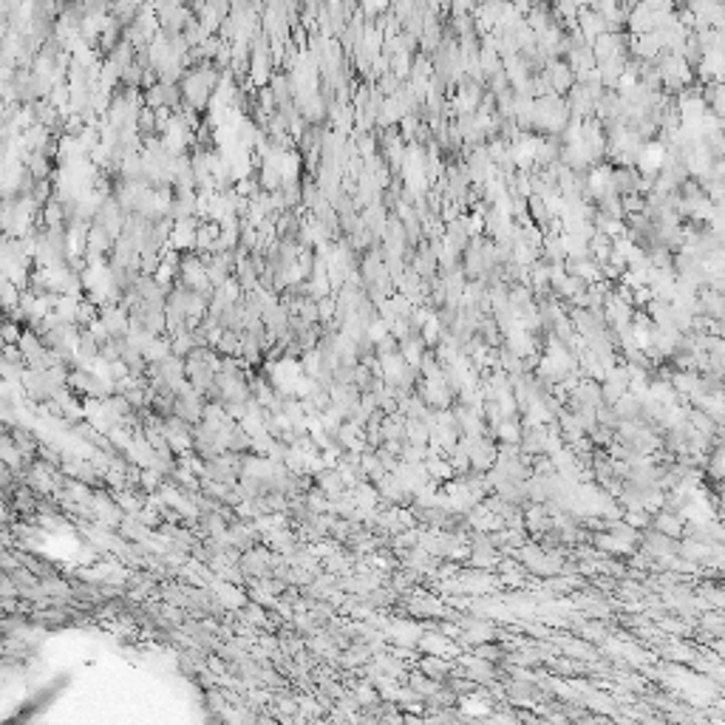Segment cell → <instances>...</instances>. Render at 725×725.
Listing matches in <instances>:
<instances>
[{
  "label": "cell",
  "instance_id": "cell-1",
  "mask_svg": "<svg viewBox=\"0 0 725 725\" xmlns=\"http://www.w3.org/2000/svg\"><path fill=\"white\" fill-rule=\"evenodd\" d=\"M649 521H652L649 524L652 530H657V533H663V536H669L674 541H683V536H686V516H677V513H669V510H657Z\"/></svg>",
  "mask_w": 725,
  "mask_h": 725
},
{
  "label": "cell",
  "instance_id": "cell-2",
  "mask_svg": "<svg viewBox=\"0 0 725 725\" xmlns=\"http://www.w3.org/2000/svg\"><path fill=\"white\" fill-rule=\"evenodd\" d=\"M697 598L706 604V609H720L725 612V581H700L694 587Z\"/></svg>",
  "mask_w": 725,
  "mask_h": 725
},
{
  "label": "cell",
  "instance_id": "cell-3",
  "mask_svg": "<svg viewBox=\"0 0 725 725\" xmlns=\"http://www.w3.org/2000/svg\"><path fill=\"white\" fill-rule=\"evenodd\" d=\"M686 422H689V425H692L697 434H703L706 439H711V442L717 439V431H720V425H717V422H714V419H711L706 411H700V408H692V405H689V411H686Z\"/></svg>",
  "mask_w": 725,
  "mask_h": 725
}]
</instances>
